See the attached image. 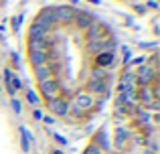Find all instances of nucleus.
Returning <instances> with one entry per match:
<instances>
[{
	"mask_svg": "<svg viewBox=\"0 0 160 154\" xmlns=\"http://www.w3.org/2000/svg\"><path fill=\"white\" fill-rule=\"evenodd\" d=\"M39 89H41V95L47 99H53L59 95V83L53 81V79H45V81L39 83Z\"/></svg>",
	"mask_w": 160,
	"mask_h": 154,
	"instance_id": "obj_1",
	"label": "nucleus"
},
{
	"mask_svg": "<svg viewBox=\"0 0 160 154\" xmlns=\"http://www.w3.org/2000/svg\"><path fill=\"white\" fill-rule=\"evenodd\" d=\"M87 39L89 41H102V39H108V31L103 28V24H99L98 20L87 27Z\"/></svg>",
	"mask_w": 160,
	"mask_h": 154,
	"instance_id": "obj_2",
	"label": "nucleus"
},
{
	"mask_svg": "<svg viewBox=\"0 0 160 154\" xmlns=\"http://www.w3.org/2000/svg\"><path fill=\"white\" fill-rule=\"evenodd\" d=\"M47 107L53 112V114H57V116H65L67 114V110H69V106H67V102L63 97H53V99H47Z\"/></svg>",
	"mask_w": 160,
	"mask_h": 154,
	"instance_id": "obj_3",
	"label": "nucleus"
},
{
	"mask_svg": "<svg viewBox=\"0 0 160 154\" xmlns=\"http://www.w3.org/2000/svg\"><path fill=\"white\" fill-rule=\"evenodd\" d=\"M49 59V53L47 51H28V61H31L35 67H39V65H45Z\"/></svg>",
	"mask_w": 160,
	"mask_h": 154,
	"instance_id": "obj_4",
	"label": "nucleus"
},
{
	"mask_svg": "<svg viewBox=\"0 0 160 154\" xmlns=\"http://www.w3.org/2000/svg\"><path fill=\"white\" fill-rule=\"evenodd\" d=\"M47 35H49V28L41 27L37 22H32V27L28 28V39H47Z\"/></svg>",
	"mask_w": 160,
	"mask_h": 154,
	"instance_id": "obj_5",
	"label": "nucleus"
},
{
	"mask_svg": "<svg viewBox=\"0 0 160 154\" xmlns=\"http://www.w3.org/2000/svg\"><path fill=\"white\" fill-rule=\"evenodd\" d=\"M53 75V67L49 63L45 65H39V67H35V77L39 79V81H45V79H51Z\"/></svg>",
	"mask_w": 160,
	"mask_h": 154,
	"instance_id": "obj_6",
	"label": "nucleus"
},
{
	"mask_svg": "<svg viewBox=\"0 0 160 154\" xmlns=\"http://www.w3.org/2000/svg\"><path fill=\"white\" fill-rule=\"evenodd\" d=\"M108 89V79H91L89 81V91L91 93H103Z\"/></svg>",
	"mask_w": 160,
	"mask_h": 154,
	"instance_id": "obj_7",
	"label": "nucleus"
},
{
	"mask_svg": "<svg viewBox=\"0 0 160 154\" xmlns=\"http://www.w3.org/2000/svg\"><path fill=\"white\" fill-rule=\"evenodd\" d=\"M73 106L79 107V110L83 112V110H87V107L93 106V97H91V95H77L75 102H73Z\"/></svg>",
	"mask_w": 160,
	"mask_h": 154,
	"instance_id": "obj_8",
	"label": "nucleus"
},
{
	"mask_svg": "<svg viewBox=\"0 0 160 154\" xmlns=\"http://www.w3.org/2000/svg\"><path fill=\"white\" fill-rule=\"evenodd\" d=\"M138 75H140V83H144V85H148L150 81L154 79V69L152 67H140V71H138Z\"/></svg>",
	"mask_w": 160,
	"mask_h": 154,
	"instance_id": "obj_9",
	"label": "nucleus"
},
{
	"mask_svg": "<svg viewBox=\"0 0 160 154\" xmlns=\"http://www.w3.org/2000/svg\"><path fill=\"white\" fill-rule=\"evenodd\" d=\"M93 20H95V18H93L91 14H87V12H81V14L77 16V24H79V28H87L91 22H93Z\"/></svg>",
	"mask_w": 160,
	"mask_h": 154,
	"instance_id": "obj_10",
	"label": "nucleus"
},
{
	"mask_svg": "<svg viewBox=\"0 0 160 154\" xmlns=\"http://www.w3.org/2000/svg\"><path fill=\"white\" fill-rule=\"evenodd\" d=\"M71 16H73L71 8H55V18L57 20H69Z\"/></svg>",
	"mask_w": 160,
	"mask_h": 154,
	"instance_id": "obj_11",
	"label": "nucleus"
},
{
	"mask_svg": "<svg viewBox=\"0 0 160 154\" xmlns=\"http://www.w3.org/2000/svg\"><path fill=\"white\" fill-rule=\"evenodd\" d=\"M27 99H28L31 106H39V103H41V99L37 97V93H32V91H28V93H27Z\"/></svg>",
	"mask_w": 160,
	"mask_h": 154,
	"instance_id": "obj_12",
	"label": "nucleus"
},
{
	"mask_svg": "<svg viewBox=\"0 0 160 154\" xmlns=\"http://www.w3.org/2000/svg\"><path fill=\"white\" fill-rule=\"evenodd\" d=\"M91 75H93V79H106V71H103L102 67H95L93 71H91Z\"/></svg>",
	"mask_w": 160,
	"mask_h": 154,
	"instance_id": "obj_13",
	"label": "nucleus"
},
{
	"mask_svg": "<svg viewBox=\"0 0 160 154\" xmlns=\"http://www.w3.org/2000/svg\"><path fill=\"white\" fill-rule=\"evenodd\" d=\"M20 132H22V150H28V132H27V128H20Z\"/></svg>",
	"mask_w": 160,
	"mask_h": 154,
	"instance_id": "obj_14",
	"label": "nucleus"
},
{
	"mask_svg": "<svg viewBox=\"0 0 160 154\" xmlns=\"http://www.w3.org/2000/svg\"><path fill=\"white\" fill-rule=\"evenodd\" d=\"M12 107H14L16 114H20V103H18V99H12Z\"/></svg>",
	"mask_w": 160,
	"mask_h": 154,
	"instance_id": "obj_15",
	"label": "nucleus"
},
{
	"mask_svg": "<svg viewBox=\"0 0 160 154\" xmlns=\"http://www.w3.org/2000/svg\"><path fill=\"white\" fill-rule=\"evenodd\" d=\"M32 118H35V120H43V112H41V110H35V112H32Z\"/></svg>",
	"mask_w": 160,
	"mask_h": 154,
	"instance_id": "obj_16",
	"label": "nucleus"
}]
</instances>
